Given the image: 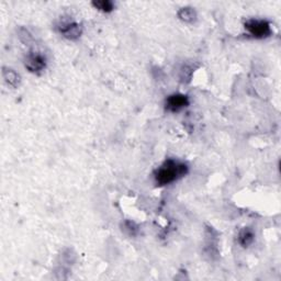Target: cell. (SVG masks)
<instances>
[{
    "mask_svg": "<svg viewBox=\"0 0 281 281\" xmlns=\"http://www.w3.org/2000/svg\"><path fill=\"white\" fill-rule=\"evenodd\" d=\"M2 77L4 81H6L9 86L13 87V88H18L20 86V83H21V77H20V75L11 68L3 67Z\"/></svg>",
    "mask_w": 281,
    "mask_h": 281,
    "instance_id": "obj_6",
    "label": "cell"
},
{
    "mask_svg": "<svg viewBox=\"0 0 281 281\" xmlns=\"http://www.w3.org/2000/svg\"><path fill=\"white\" fill-rule=\"evenodd\" d=\"M189 105V99L186 95L173 94L167 97L165 107L167 111L178 112L179 110L186 108Z\"/></svg>",
    "mask_w": 281,
    "mask_h": 281,
    "instance_id": "obj_5",
    "label": "cell"
},
{
    "mask_svg": "<svg viewBox=\"0 0 281 281\" xmlns=\"http://www.w3.org/2000/svg\"><path fill=\"white\" fill-rule=\"evenodd\" d=\"M188 172V166L183 163L167 160L155 171L154 177L158 186H166L183 177Z\"/></svg>",
    "mask_w": 281,
    "mask_h": 281,
    "instance_id": "obj_1",
    "label": "cell"
},
{
    "mask_svg": "<svg viewBox=\"0 0 281 281\" xmlns=\"http://www.w3.org/2000/svg\"><path fill=\"white\" fill-rule=\"evenodd\" d=\"M25 67L31 73H40L47 67V59L45 56L39 52H30L25 58Z\"/></svg>",
    "mask_w": 281,
    "mask_h": 281,
    "instance_id": "obj_3",
    "label": "cell"
},
{
    "mask_svg": "<svg viewBox=\"0 0 281 281\" xmlns=\"http://www.w3.org/2000/svg\"><path fill=\"white\" fill-rule=\"evenodd\" d=\"M245 29L252 37L256 39H265L272 35V27L266 20L250 19L245 22Z\"/></svg>",
    "mask_w": 281,
    "mask_h": 281,
    "instance_id": "obj_2",
    "label": "cell"
},
{
    "mask_svg": "<svg viewBox=\"0 0 281 281\" xmlns=\"http://www.w3.org/2000/svg\"><path fill=\"white\" fill-rule=\"evenodd\" d=\"M255 235L252 229L248 227L243 228L238 234V243L242 245L243 247H248L250 244L254 242Z\"/></svg>",
    "mask_w": 281,
    "mask_h": 281,
    "instance_id": "obj_8",
    "label": "cell"
},
{
    "mask_svg": "<svg viewBox=\"0 0 281 281\" xmlns=\"http://www.w3.org/2000/svg\"><path fill=\"white\" fill-rule=\"evenodd\" d=\"M192 68L188 67V66H183L181 71H180V78L182 79V81L185 80H190L191 75H192Z\"/></svg>",
    "mask_w": 281,
    "mask_h": 281,
    "instance_id": "obj_10",
    "label": "cell"
},
{
    "mask_svg": "<svg viewBox=\"0 0 281 281\" xmlns=\"http://www.w3.org/2000/svg\"><path fill=\"white\" fill-rule=\"evenodd\" d=\"M93 6L102 12H111L114 9V3L110 0H97L93 2Z\"/></svg>",
    "mask_w": 281,
    "mask_h": 281,
    "instance_id": "obj_9",
    "label": "cell"
},
{
    "mask_svg": "<svg viewBox=\"0 0 281 281\" xmlns=\"http://www.w3.org/2000/svg\"><path fill=\"white\" fill-rule=\"evenodd\" d=\"M57 29L68 40H77L81 35V32H83L81 25L73 21H63L58 24Z\"/></svg>",
    "mask_w": 281,
    "mask_h": 281,
    "instance_id": "obj_4",
    "label": "cell"
},
{
    "mask_svg": "<svg viewBox=\"0 0 281 281\" xmlns=\"http://www.w3.org/2000/svg\"><path fill=\"white\" fill-rule=\"evenodd\" d=\"M178 17H179V19L182 20L183 22L192 23L197 20V12L196 10L191 7H185L181 8L179 11H178Z\"/></svg>",
    "mask_w": 281,
    "mask_h": 281,
    "instance_id": "obj_7",
    "label": "cell"
}]
</instances>
